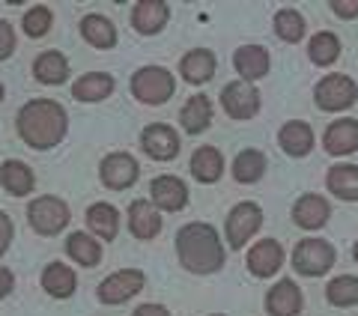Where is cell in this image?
Instances as JSON below:
<instances>
[{"label": "cell", "mask_w": 358, "mask_h": 316, "mask_svg": "<svg viewBox=\"0 0 358 316\" xmlns=\"http://www.w3.org/2000/svg\"><path fill=\"white\" fill-rule=\"evenodd\" d=\"M131 93L147 105H162L173 96V75L162 66H147V69L134 72L131 78Z\"/></svg>", "instance_id": "cell-4"}, {"label": "cell", "mask_w": 358, "mask_h": 316, "mask_svg": "<svg viewBox=\"0 0 358 316\" xmlns=\"http://www.w3.org/2000/svg\"><path fill=\"white\" fill-rule=\"evenodd\" d=\"M75 284L78 278L66 263H48V268L42 272V287L54 299H69L75 292Z\"/></svg>", "instance_id": "cell-20"}, {"label": "cell", "mask_w": 358, "mask_h": 316, "mask_svg": "<svg viewBox=\"0 0 358 316\" xmlns=\"http://www.w3.org/2000/svg\"><path fill=\"white\" fill-rule=\"evenodd\" d=\"M147 284V278L138 268H122V272L108 275L102 284H99V301L102 304H122L129 301L131 296H138Z\"/></svg>", "instance_id": "cell-6"}, {"label": "cell", "mask_w": 358, "mask_h": 316, "mask_svg": "<svg viewBox=\"0 0 358 316\" xmlns=\"http://www.w3.org/2000/svg\"><path fill=\"white\" fill-rule=\"evenodd\" d=\"M9 242H13V221L0 212V254L9 247Z\"/></svg>", "instance_id": "cell-39"}, {"label": "cell", "mask_w": 358, "mask_h": 316, "mask_svg": "<svg viewBox=\"0 0 358 316\" xmlns=\"http://www.w3.org/2000/svg\"><path fill=\"white\" fill-rule=\"evenodd\" d=\"M329 215H331L329 200L320 197V194H305V197H299L296 206H293V221L299 224V227H305V230H320L322 224L329 221Z\"/></svg>", "instance_id": "cell-14"}, {"label": "cell", "mask_w": 358, "mask_h": 316, "mask_svg": "<svg viewBox=\"0 0 358 316\" xmlns=\"http://www.w3.org/2000/svg\"><path fill=\"white\" fill-rule=\"evenodd\" d=\"M179 120H182V129L192 131V134H200L209 129V120H212V105L206 96H192L182 105V114H179Z\"/></svg>", "instance_id": "cell-24"}, {"label": "cell", "mask_w": 358, "mask_h": 316, "mask_svg": "<svg viewBox=\"0 0 358 316\" xmlns=\"http://www.w3.org/2000/svg\"><path fill=\"white\" fill-rule=\"evenodd\" d=\"M66 254H69L75 263L81 266H99V259H102V247H99V242L93 239V236L87 233H72L69 242H66Z\"/></svg>", "instance_id": "cell-30"}, {"label": "cell", "mask_w": 358, "mask_h": 316, "mask_svg": "<svg viewBox=\"0 0 358 316\" xmlns=\"http://www.w3.org/2000/svg\"><path fill=\"white\" fill-rule=\"evenodd\" d=\"M87 224L99 239H114L120 227V215L110 203H96V206L87 209Z\"/></svg>", "instance_id": "cell-27"}, {"label": "cell", "mask_w": 358, "mask_h": 316, "mask_svg": "<svg viewBox=\"0 0 358 316\" xmlns=\"http://www.w3.org/2000/svg\"><path fill=\"white\" fill-rule=\"evenodd\" d=\"M13 48H15V33L6 21H0V60H6L13 54Z\"/></svg>", "instance_id": "cell-37"}, {"label": "cell", "mask_w": 358, "mask_h": 316, "mask_svg": "<svg viewBox=\"0 0 358 316\" xmlns=\"http://www.w3.org/2000/svg\"><path fill=\"white\" fill-rule=\"evenodd\" d=\"M152 203L159 209L164 212H179L188 203V188L182 179H176V176H159V179H152Z\"/></svg>", "instance_id": "cell-13"}, {"label": "cell", "mask_w": 358, "mask_h": 316, "mask_svg": "<svg viewBox=\"0 0 358 316\" xmlns=\"http://www.w3.org/2000/svg\"><path fill=\"white\" fill-rule=\"evenodd\" d=\"M284 263V247L275 239H260L248 251V268L257 278H272Z\"/></svg>", "instance_id": "cell-12"}, {"label": "cell", "mask_w": 358, "mask_h": 316, "mask_svg": "<svg viewBox=\"0 0 358 316\" xmlns=\"http://www.w3.org/2000/svg\"><path fill=\"white\" fill-rule=\"evenodd\" d=\"M129 227L138 239H155L162 230V215L159 209L147 200H134L129 206Z\"/></svg>", "instance_id": "cell-16"}, {"label": "cell", "mask_w": 358, "mask_h": 316, "mask_svg": "<svg viewBox=\"0 0 358 316\" xmlns=\"http://www.w3.org/2000/svg\"><path fill=\"white\" fill-rule=\"evenodd\" d=\"M110 89H114V78L105 75V72H90L81 78V81H75L72 96L78 101H102L110 96Z\"/></svg>", "instance_id": "cell-23"}, {"label": "cell", "mask_w": 358, "mask_h": 316, "mask_svg": "<svg viewBox=\"0 0 358 316\" xmlns=\"http://www.w3.org/2000/svg\"><path fill=\"white\" fill-rule=\"evenodd\" d=\"M0 101H3V84H0Z\"/></svg>", "instance_id": "cell-43"}, {"label": "cell", "mask_w": 358, "mask_h": 316, "mask_svg": "<svg viewBox=\"0 0 358 316\" xmlns=\"http://www.w3.org/2000/svg\"><path fill=\"white\" fill-rule=\"evenodd\" d=\"M13 287H15V278H13V272L0 266V299H6L9 292H13Z\"/></svg>", "instance_id": "cell-40"}, {"label": "cell", "mask_w": 358, "mask_h": 316, "mask_svg": "<svg viewBox=\"0 0 358 316\" xmlns=\"http://www.w3.org/2000/svg\"><path fill=\"white\" fill-rule=\"evenodd\" d=\"M355 96H358V89L352 84V78H346V75L322 78V81L317 84V89H313V99H317V105L322 110H343V108H350L355 101Z\"/></svg>", "instance_id": "cell-7"}, {"label": "cell", "mask_w": 358, "mask_h": 316, "mask_svg": "<svg viewBox=\"0 0 358 316\" xmlns=\"http://www.w3.org/2000/svg\"><path fill=\"white\" fill-rule=\"evenodd\" d=\"M176 254H179V263L188 272H197V275H212L224 266V247H221L215 227L200 224V221L185 224L176 233Z\"/></svg>", "instance_id": "cell-2"}, {"label": "cell", "mask_w": 358, "mask_h": 316, "mask_svg": "<svg viewBox=\"0 0 358 316\" xmlns=\"http://www.w3.org/2000/svg\"><path fill=\"white\" fill-rule=\"evenodd\" d=\"M352 257H355V263H358V242H355V247H352Z\"/></svg>", "instance_id": "cell-42"}, {"label": "cell", "mask_w": 358, "mask_h": 316, "mask_svg": "<svg viewBox=\"0 0 358 316\" xmlns=\"http://www.w3.org/2000/svg\"><path fill=\"white\" fill-rule=\"evenodd\" d=\"M131 316H171V310L162 308V304H141Z\"/></svg>", "instance_id": "cell-41"}, {"label": "cell", "mask_w": 358, "mask_h": 316, "mask_svg": "<svg viewBox=\"0 0 358 316\" xmlns=\"http://www.w3.org/2000/svg\"><path fill=\"white\" fill-rule=\"evenodd\" d=\"M33 72H36V81L42 84H63L66 75H69V63L60 51H45L33 63Z\"/></svg>", "instance_id": "cell-25"}, {"label": "cell", "mask_w": 358, "mask_h": 316, "mask_svg": "<svg viewBox=\"0 0 358 316\" xmlns=\"http://www.w3.org/2000/svg\"><path fill=\"white\" fill-rule=\"evenodd\" d=\"M30 227L42 236H57L69 224V206L60 197H36L27 209Z\"/></svg>", "instance_id": "cell-5"}, {"label": "cell", "mask_w": 358, "mask_h": 316, "mask_svg": "<svg viewBox=\"0 0 358 316\" xmlns=\"http://www.w3.org/2000/svg\"><path fill=\"white\" fill-rule=\"evenodd\" d=\"M69 117L66 110L51 99H33L18 114V134L33 150H51L66 138Z\"/></svg>", "instance_id": "cell-1"}, {"label": "cell", "mask_w": 358, "mask_h": 316, "mask_svg": "<svg viewBox=\"0 0 358 316\" xmlns=\"http://www.w3.org/2000/svg\"><path fill=\"white\" fill-rule=\"evenodd\" d=\"M51 30V9H45V6H33L30 13L24 15V33L27 36H45V33Z\"/></svg>", "instance_id": "cell-36"}, {"label": "cell", "mask_w": 358, "mask_h": 316, "mask_svg": "<svg viewBox=\"0 0 358 316\" xmlns=\"http://www.w3.org/2000/svg\"><path fill=\"white\" fill-rule=\"evenodd\" d=\"M141 143H143V150H147V155H152L155 161H171V158H176V152H179L176 131L171 126H162V122L143 129Z\"/></svg>", "instance_id": "cell-11"}, {"label": "cell", "mask_w": 358, "mask_h": 316, "mask_svg": "<svg viewBox=\"0 0 358 316\" xmlns=\"http://www.w3.org/2000/svg\"><path fill=\"white\" fill-rule=\"evenodd\" d=\"M308 54L317 66H329V63H334L341 57V42H338L334 33H317L308 45Z\"/></svg>", "instance_id": "cell-34"}, {"label": "cell", "mask_w": 358, "mask_h": 316, "mask_svg": "<svg viewBox=\"0 0 358 316\" xmlns=\"http://www.w3.org/2000/svg\"><path fill=\"white\" fill-rule=\"evenodd\" d=\"M233 66H236V72L245 81H257V78L268 72V54L266 48H257V45H245V48L233 54Z\"/></svg>", "instance_id": "cell-18"}, {"label": "cell", "mask_w": 358, "mask_h": 316, "mask_svg": "<svg viewBox=\"0 0 358 316\" xmlns=\"http://www.w3.org/2000/svg\"><path fill=\"white\" fill-rule=\"evenodd\" d=\"M131 24L138 33H159L164 24H167V6L162 0H143V3L134 6L131 13Z\"/></svg>", "instance_id": "cell-19"}, {"label": "cell", "mask_w": 358, "mask_h": 316, "mask_svg": "<svg viewBox=\"0 0 358 316\" xmlns=\"http://www.w3.org/2000/svg\"><path fill=\"white\" fill-rule=\"evenodd\" d=\"M263 171H266V158L257 150H245L236 155V161H233V176H236V182H245V185L257 182V179L263 176Z\"/></svg>", "instance_id": "cell-32"}, {"label": "cell", "mask_w": 358, "mask_h": 316, "mask_svg": "<svg viewBox=\"0 0 358 316\" xmlns=\"http://www.w3.org/2000/svg\"><path fill=\"white\" fill-rule=\"evenodd\" d=\"M81 33L96 48H114V42H117V30L105 15H87L81 21Z\"/></svg>", "instance_id": "cell-31"}, {"label": "cell", "mask_w": 358, "mask_h": 316, "mask_svg": "<svg viewBox=\"0 0 358 316\" xmlns=\"http://www.w3.org/2000/svg\"><path fill=\"white\" fill-rule=\"evenodd\" d=\"M334 266V247L326 239H305L293 251V268L305 278H320Z\"/></svg>", "instance_id": "cell-3"}, {"label": "cell", "mask_w": 358, "mask_h": 316, "mask_svg": "<svg viewBox=\"0 0 358 316\" xmlns=\"http://www.w3.org/2000/svg\"><path fill=\"white\" fill-rule=\"evenodd\" d=\"M275 30L284 42H299L305 36V18H301L296 9H281V13L275 15Z\"/></svg>", "instance_id": "cell-35"}, {"label": "cell", "mask_w": 358, "mask_h": 316, "mask_svg": "<svg viewBox=\"0 0 358 316\" xmlns=\"http://www.w3.org/2000/svg\"><path fill=\"white\" fill-rule=\"evenodd\" d=\"M0 179H3V188L13 197H24L33 191V171L21 161H3V167H0Z\"/></svg>", "instance_id": "cell-28"}, {"label": "cell", "mask_w": 358, "mask_h": 316, "mask_svg": "<svg viewBox=\"0 0 358 316\" xmlns=\"http://www.w3.org/2000/svg\"><path fill=\"white\" fill-rule=\"evenodd\" d=\"M326 299L334 304V308H350V304H358V278L352 275H341L334 278L326 287Z\"/></svg>", "instance_id": "cell-33"}, {"label": "cell", "mask_w": 358, "mask_h": 316, "mask_svg": "<svg viewBox=\"0 0 358 316\" xmlns=\"http://www.w3.org/2000/svg\"><path fill=\"white\" fill-rule=\"evenodd\" d=\"M215 316H221V313H215Z\"/></svg>", "instance_id": "cell-44"}, {"label": "cell", "mask_w": 358, "mask_h": 316, "mask_svg": "<svg viewBox=\"0 0 358 316\" xmlns=\"http://www.w3.org/2000/svg\"><path fill=\"white\" fill-rule=\"evenodd\" d=\"M221 171H224L221 152L215 150V146H200V150L194 152V158H192L194 179H200V182H215V179L221 176Z\"/></svg>", "instance_id": "cell-29"}, {"label": "cell", "mask_w": 358, "mask_h": 316, "mask_svg": "<svg viewBox=\"0 0 358 316\" xmlns=\"http://www.w3.org/2000/svg\"><path fill=\"white\" fill-rule=\"evenodd\" d=\"M221 105L233 120H251L260 110V93L248 81H233L224 87Z\"/></svg>", "instance_id": "cell-9"}, {"label": "cell", "mask_w": 358, "mask_h": 316, "mask_svg": "<svg viewBox=\"0 0 358 316\" xmlns=\"http://www.w3.org/2000/svg\"><path fill=\"white\" fill-rule=\"evenodd\" d=\"M326 150L331 155H350L358 150V122L338 120L326 129Z\"/></svg>", "instance_id": "cell-17"}, {"label": "cell", "mask_w": 358, "mask_h": 316, "mask_svg": "<svg viewBox=\"0 0 358 316\" xmlns=\"http://www.w3.org/2000/svg\"><path fill=\"white\" fill-rule=\"evenodd\" d=\"M260 224H263V212L257 203H239V206H233V212L227 215V239L230 245L239 247L251 239V236L260 230Z\"/></svg>", "instance_id": "cell-8"}, {"label": "cell", "mask_w": 358, "mask_h": 316, "mask_svg": "<svg viewBox=\"0 0 358 316\" xmlns=\"http://www.w3.org/2000/svg\"><path fill=\"white\" fill-rule=\"evenodd\" d=\"M99 173H102V182L108 188L122 191L138 179V161L129 152H110L102 161V167H99Z\"/></svg>", "instance_id": "cell-10"}, {"label": "cell", "mask_w": 358, "mask_h": 316, "mask_svg": "<svg viewBox=\"0 0 358 316\" xmlns=\"http://www.w3.org/2000/svg\"><path fill=\"white\" fill-rule=\"evenodd\" d=\"M331 9L343 18H352L358 15V0H331Z\"/></svg>", "instance_id": "cell-38"}, {"label": "cell", "mask_w": 358, "mask_h": 316, "mask_svg": "<svg viewBox=\"0 0 358 316\" xmlns=\"http://www.w3.org/2000/svg\"><path fill=\"white\" fill-rule=\"evenodd\" d=\"M326 182L331 188V194H338L341 200H358V167L355 164H338L331 167Z\"/></svg>", "instance_id": "cell-26"}, {"label": "cell", "mask_w": 358, "mask_h": 316, "mask_svg": "<svg viewBox=\"0 0 358 316\" xmlns=\"http://www.w3.org/2000/svg\"><path fill=\"white\" fill-rule=\"evenodd\" d=\"M278 141H281V150L287 155H308L310 146H313V131L308 122H287V126L281 129V134H278Z\"/></svg>", "instance_id": "cell-22"}, {"label": "cell", "mask_w": 358, "mask_h": 316, "mask_svg": "<svg viewBox=\"0 0 358 316\" xmlns=\"http://www.w3.org/2000/svg\"><path fill=\"white\" fill-rule=\"evenodd\" d=\"M266 308L272 316H296L301 310V289L293 280H278L266 296Z\"/></svg>", "instance_id": "cell-15"}, {"label": "cell", "mask_w": 358, "mask_h": 316, "mask_svg": "<svg viewBox=\"0 0 358 316\" xmlns=\"http://www.w3.org/2000/svg\"><path fill=\"white\" fill-rule=\"evenodd\" d=\"M179 72H182L185 81L192 84H203L212 78V72H215V54L206 51V48H197V51H188L182 63H179Z\"/></svg>", "instance_id": "cell-21"}]
</instances>
